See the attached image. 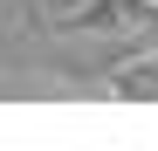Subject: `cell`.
Returning a JSON list of instances; mask_svg holds the SVG:
<instances>
[{
	"instance_id": "cell-1",
	"label": "cell",
	"mask_w": 158,
	"mask_h": 151,
	"mask_svg": "<svg viewBox=\"0 0 158 151\" xmlns=\"http://www.w3.org/2000/svg\"><path fill=\"white\" fill-rule=\"evenodd\" d=\"M110 89H117V96H158V62H131V69H117Z\"/></svg>"
},
{
	"instance_id": "cell-2",
	"label": "cell",
	"mask_w": 158,
	"mask_h": 151,
	"mask_svg": "<svg viewBox=\"0 0 158 151\" xmlns=\"http://www.w3.org/2000/svg\"><path fill=\"white\" fill-rule=\"evenodd\" d=\"M0 21H7V0H0Z\"/></svg>"
}]
</instances>
